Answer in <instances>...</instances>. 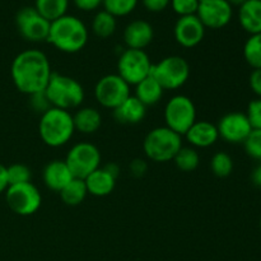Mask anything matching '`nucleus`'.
I'll use <instances>...</instances> for the list:
<instances>
[{
  "label": "nucleus",
  "mask_w": 261,
  "mask_h": 261,
  "mask_svg": "<svg viewBox=\"0 0 261 261\" xmlns=\"http://www.w3.org/2000/svg\"><path fill=\"white\" fill-rule=\"evenodd\" d=\"M260 231H261V217H260Z\"/></svg>",
  "instance_id": "obj_44"
},
{
  "label": "nucleus",
  "mask_w": 261,
  "mask_h": 261,
  "mask_svg": "<svg viewBox=\"0 0 261 261\" xmlns=\"http://www.w3.org/2000/svg\"><path fill=\"white\" fill-rule=\"evenodd\" d=\"M59 194H60L61 200H63L66 205L76 206L81 203H83L87 194H88V190H87L84 180L74 177Z\"/></svg>",
  "instance_id": "obj_24"
},
{
  "label": "nucleus",
  "mask_w": 261,
  "mask_h": 261,
  "mask_svg": "<svg viewBox=\"0 0 261 261\" xmlns=\"http://www.w3.org/2000/svg\"><path fill=\"white\" fill-rule=\"evenodd\" d=\"M249 84L256 97L261 98V69H254L250 74Z\"/></svg>",
  "instance_id": "obj_37"
},
{
  "label": "nucleus",
  "mask_w": 261,
  "mask_h": 261,
  "mask_svg": "<svg viewBox=\"0 0 261 261\" xmlns=\"http://www.w3.org/2000/svg\"><path fill=\"white\" fill-rule=\"evenodd\" d=\"M76 8L84 12H89V10H94L102 4L103 0H73Z\"/></svg>",
  "instance_id": "obj_39"
},
{
  "label": "nucleus",
  "mask_w": 261,
  "mask_h": 261,
  "mask_svg": "<svg viewBox=\"0 0 261 261\" xmlns=\"http://www.w3.org/2000/svg\"><path fill=\"white\" fill-rule=\"evenodd\" d=\"M115 120L120 124L135 125L144 120L147 114V107L139 101L135 96H130L125 99L119 107L112 111Z\"/></svg>",
  "instance_id": "obj_19"
},
{
  "label": "nucleus",
  "mask_w": 261,
  "mask_h": 261,
  "mask_svg": "<svg viewBox=\"0 0 261 261\" xmlns=\"http://www.w3.org/2000/svg\"><path fill=\"white\" fill-rule=\"evenodd\" d=\"M165 121L166 126L184 137L196 121V107L193 99L184 94L171 97L165 106Z\"/></svg>",
  "instance_id": "obj_7"
},
{
  "label": "nucleus",
  "mask_w": 261,
  "mask_h": 261,
  "mask_svg": "<svg viewBox=\"0 0 261 261\" xmlns=\"http://www.w3.org/2000/svg\"><path fill=\"white\" fill-rule=\"evenodd\" d=\"M239 22L250 35L261 33V0H246L239 7Z\"/></svg>",
  "instance_id": "obj_21"
},
{
  "label": "nucleus",
  "mask_w": 261,
  "mask_h": 261,
  "mask_svg": "<svg viewBox=\"0 0 261 261\" xmlns=\"http://www.w3.org/2000/svg\"><path fill=\"white\" fill-rule=\"evenodd\" d=\"M154 30L152 24L144 19H135L130 22L124 30V42L127 48L144 50L152 43Z\"/></svg>",
  "instance_id": "obj_16"
},
{
  "label": "nucleus",
  "mask_w": 261,
  "mask_h": 261,
  "mask_svg": "<svg viewBox=\"0 0 261 261\" xmlns=\"http://www.w3.org/2000/svg\"><path fill=\"white\" fill-rule=\"evenodd\" d=\"M205 30L206 28L204 27L198 15L191 14L178 18L173 28V33L178 45L191 48L198 46L204 40Z\"/></svg>",
  "instance_id": "obj_15"
},
{
  "label": "nucleus",
  "mask_w": 261,
  "mask_h": 261,
  "mask_svg": "<svg viewBox=\"0 0 261 261\" xmlns=\"http://www.w3.org/2000/svg\"><path fill=\"white\" fill-rule=\"evenodd\" d=\"M75 133L73 115L65 110L51 107L41 115L38 134L41 140L51 148H59L70 142Z\"/></svg>",
  "instance_id": "obj_3"
},
{
  "label": "nucleus",
  "mask_w": 261,
  "mask_h": 261,
  "mask_svg": "<svg viewBox=\"0 0 261 261\" xmlns=\"http://www.w3.org/2000/svg\"><path fill=\"white\" fill-rule=\"evenodd\" d=\"M48 102L56 109H78L84 101V89L78 81L69 75L53 73L45 89Z\"/></svg>",
  "instance_id": "obj_4"
},
{
  "label": "nucleus",
  "mask_w": 261,
  "mask_h": 261,
  "mask_svg": "<svg viewBox=\"0 0 261 261\" xmlns=\"http://www.w3.org/2000/svg\"><path fill=\"white\" fill-rule=\"evenodd\" d=\"M227 2H228L232 7H241L246 0H227Z\"/></svg>",
  "instance_id": "obj_43"
},
{
  "label": "nucleus",
  "mask_w": 261,
  "mask_h": 261,
  "mask_svg": "<svg viewBox=\"0 0 261 261\" xmlns=\"http://www.w3.org/2000/svg\"><path fill=\"white\" fill-rule=\"evenodd\" d=\"M8 188H9V181H8L7 167L0 163V194L5 193Z\"/></svg>",
  "instance_id": "obj_40"
},
{
  "label": "nucleus",
  "mask_w": 261,
  "mask_h": 261,
  "mask_svg": "<svg viewBox=\"0 0 261 261\" xmlns=\"http://www.w3.org/2000/svg\"><path fill=\"white\" fill-rule=\"evenodd\" d=\"M15 24L19 35L30 42L47 41L50 32V20L37 12L35 7H24L18 10Z\"/></svg>",
  "instance_id": "obj_12"
},
{
  "label": "nucleus",
  "mask_w": 261,
  "mask_h": 261,
  "mask_svg": "<svg viewBox=\"0 0 261 261\" xmlns=\"http://www.w3.org/2000/svg\"><path fill=\"white\" fill-rule=\"evenodd\" d=\"M246 116L252 129H261V98L256 97L247 106Z\"/></svg>",
  "instance_id": "obj_34"
},
{
  "label": "nucleus",
  "mask_w": 261,
  "mask_h": 261,
  "mask_svg": "<svg viewBox=\"0 0 261 261\" xmlns=\"http://www.w3.org/2000/svg\"><path fill=\"white\" fill-rule=\"evenodd\" d=\"M8 181L10 185H18V184L31 182L32 180V172L28 166L22 163H14V165L7 167Z\"/></svg>",
  "instance_id": "obj_31"
},
{
  "label": "nucleus",
  "mask_w": 261,
  "mask_h": 261,
  "mask_svg": "<svg viewBox=\"0 0 261 261\" xmlns=\"http://www.w3.org/2000/svg\"><path fill=\"white\" fill-rule=\"evenodd\" d=\"M65 162L74 177L84 180L99 168L101 152L96 145L89 142L76 143L69 149Z\"/></svg>",
  "instance_id": "obj_9"
},
{
  "label": "nucleus",
  "mask_w": 261,
  "mask_h": 261,
  "mask_svg": "<svg viewBox=\"0 0 261 261\" xmlns=\"http://www.w3.org/2000/svg\"><path fill=\"white\" fill-rule=\"evenodd\" d=\"M150 75L165 91H175L188 82L190 76V65L181 56H167L160 63L153 64Z\"/></svg>",
  "instance_id": "obj_6"
},
{
  "label": "nucleus",
  "mask_w": 261,
  "mask_h": 261,
  "mask_svg": "<svg viewBox=\"0 0 261 261\" xmlns=\"http://www.w3.org/2000/svg\"><path fill=\"white\" fill-rule=\"evenodd\" d=\"M130 96V86L119 74H107L102 76L94 87V97L97 102L102 107L112 111Z\"/></svg>",
  "instance_id": "obj_11"
},
{
  "label": "nucleus",
  "mask_w": 261,
  "mask_h": 261,
  "mask_svg": "<svg viewBox=\"0 0 261 261\" xmlns=\"http://www.w3.org/2000/svg\"><path fill=\"white\" fill-rule=\"evenodd\" d=\"M47 42L63 53H78L88 42V28L78 17L65 14L51 22Z\"/></svg>",
  "instance_id": "obj_2"
},
{
  "label": "nucleus",
  "mask_w": 261,
  "mask_h": 261,
  "mask_svg": "<svg viewBox=\"0 0 261 261\" xmlns=\"http://www.w3.org/2000/svg\"><path fill=\"white\" fill-rule=\"evenodd\" d=\"M171 7L180 17L196 14L199 0H171Z\"/></svg>",
  "instance_id": "obj_33"
},
{
  "label": "nucleus",
  "mask_w": 261,
  "mask_h": 261,
  "mask_svg": "<svg viewBox=\"0 0 261 261\" xmlns=\"http://www.w3.org/2000/svg\"><path fill=\"white\" fill-rule=\"evenodd\" d=\"M103 168L107 171V172L111 173V175L114 176L115 178L119 177V175H120V167L116 165V163H107L106 166H103Z\"/></svg>",
  "instance_id": "obj_42"
},
{
  "label": "nucleus",
  "mask_w": 261,
  "mask_h": 261,
  "mask_svg": "<svg viewBox=\"0 0 261 261\" xmlns=\"http://www.w3.org/2000/svg\"><path fill=\"white\" fill-rule=\"evenodd\" d=\"M211 168L217 177H228L233 171V160L228 153L217 152L211 160Z\"/></svg>",
  "instance_id": "obj_29"
},
{
  "label": "nucleus",
  "mask_w": 261,
  "mask_h": 261,
  "mask_svg": "<svg viewBox=\"0 0 261 261\" xmlns=\"http://www.w3.org/2000/svg\"><path fill=\"white\" fill-rule=\"evenodd\" d=\"M182 147V137L167 126L150 130L143 142V149L148 160L161 163L173 161Z\"/></svg>",
  "instance_id": "obj_5"
},
{
  "label": "nucleus",
  "mask_w": 261,
  "mask_h": 261,
  "mask_svg": "<svg viewBox=\"0 0 261 261\" xmlns=\"http://www.w3.org/2000/svg\"><path fill=\"white\" fill-rule=\"evenodd\" d=\"M116 180L117 178H115L111 173L107 172L103 167H99L94 172H92L88 177L84 178V182H86L88 194L98 196V198H103V196L110 195L114 191Z\"/></svg>",
  "instance_id": "obj_20"
},
{
  "label": "nucleus",
  "mask_w": 261,
  "mask_h": 261,
  "mask_svg": "<svg viewBox=\"0 0 261 261\" xmlns=\"http://www.w3.org/2000/svg\"><path fill=\"white\" fill-rule=\"evenodd\" d=\"M116 17L106 10H99L92 20V31L99 38L111 37L116 31Z\"/></svg>",
  "instance_id": "obj_26"
},
{
  "label": "nucleus",
  "mask_w": 261,
  "mask_h": 261,
  "mask_svg": "<svg viewBox=\"0 0 261 261\" xmlns=\"http://www.w3.org/2000/svg\"><path fill=\"white\" fill-rule=\"evenodd\" d=\"M244 58L252 69H261V33L250 35L244 45Z\"/></svg>",
  "instance_id": "obj_28"
},
{
  "label": "nucleus",
  "mask_w": 261,
  "mask_h": 261,
  "mask_svg": "<svg viewBox=\"0 0 261 261\" xmlns=\"http://www.w3.org/2000/svg\"><path fill=\"white\" fill-rule=\"evenodd\" d=\"M139 0H103L105 10L114 17H125L137 8Z\"/></svg>",
  "instance_id": "obj_30"
},
{
  "label": "nucleus",
  "mask_w": 261,
  "mask_h": 261,
  "mask_svg": "<svg viewBox=\"0 0 261 261\" xmlns=\"http://www.w3.org/2000/svg\"><path fill=\"white\" fill-rule=\"evenodd\" d=\"M143 5L149 12H162L170 5L171 0H142Z\"/></svg>",
  "instance_id": "obj_38"
},
{
  "label": "nucleus",
  "mask_w": 261,
  "mask_h": 261,
  "mask_svg": "<svg viewBox=\"0 0 261 261\" xmlns=\"http://www.w3.org/2000/svg\"><path fill=\"white\" fill-rule=\"evenodd\" d=\"M73 178L74 176L70 168L63 160L51 161L42 171V180L45 186L56 193H60Z\"/></svg>",
  "instance_id": "obj_17"
},
{
  "label": "nucleus",
  "mask_w": 261,
  "mask_h": 261,
  "mask_svg": "<svg viewBox=\"0 0 261 261\" xmlns=\"http://www.w3.org/2000/svg\"><path fill=\"white\" fill-rule=\"evenodd\" d=\"M10 74L15 88L22 93L32 96L45 91L53 71L47 56L37 48H30L15 56Z\"/></svg>",
  "instance_id": "obj_1"
},
{
  "label": "nucleus",
  "mask_w": 261,
  "mask_h": 261,
  "mask_svg": "<svg viewBox=\"0 0 261 261\" xmlns=\"http://www.w3.org/2000/svg\"><path fill=\"white\" fill-rule=\"evenodd\" d=\"M219 138L231 144H240L246 140L252 132L251 124L244 112H228L219 119L218 125Z\"/></svg>",
  "instance_id": "obj_14"
},
{
  "label": "nucleus",
  "mask_w": 261,
  "mask_h": 261,
  "mask_svg": "<svg viewBox=\"0 0 261 261\" xmlns=\"http://www.w3.org/2000/svg\"><path fill=\"white\" fill-rule=\"evenodd\" d=\"M251 180H252V182H254L255 186L261 188V162H260V165H257L256 167H255V170L252 171Z\"/></svg>",
  "instance_id": "obj_41"
},
{
  "label": "nucleus",
  "mask_w": 261,
  "mask_h": 261,
  "mask_svg": "<svg viewBox=\"0 0 261 261\" xmlns=\"http://www.w3.org/2000/svg\"><path fill=\"white\" fill-rule=\"evenodd\" d=\"M196 15L205 28L219 30L231 22L233 7L227 0H199Z\"/></svg>",
  "instance_id": "obj_13"
},
{
  "label": "nucleus",
  "mask_w": 261,
  "mask_h": 261,
  "mask_svg": "<svg viewBox=\"0 0 261 261\" xmlns=\"http://www.w3.org/2000/svg\"><path fill=\"white\" fill-rule=\"evenodd\" d=\"M163 92H165V89L161 87V84L152 75H149L135 86L134 96L145 107H149L154 106L162 99Z\"/></svg>",
  "instance_id": "obj_23"
},
{
  "label": "nucleus",
  "mask_w": 261,
  "mask_h": 261,
  "mask_svg": "<svg viewBox=\"0 0 261 261\" xmlns=\"http://www.w3.org/2000/svg\"><path fill=\"white\" fill-rule=\"evenodd\" d=\"M152 66V61L144 50L126 48L119 56L117 74L130 87L137 86L138 83H140L147 76L150 75Z\"/></svg>",
  "instance_id": "obj_8"
},
{
  "label": "nucleus",
  "mask_w": 261,
  "mask_h": 261,
  "mask_svg": "<svg viewBox=\"0 0 261 261\" xmlns=\"http://www.w3.org/2000/svg\"><path fill=\"white\" fill-rule=\"evenodd\" d=\"M5 200L10 211L18 216H32L40 209L42 196L32 182L10 185L5 191Z\"/></svg>",
  "instance_id": "obj_10"
},
{
  "label": "nucleus",
  "mask_w": 261,
  "mask_h": 261,
  "mask_svg": "<svg viewBox=\"0 0 261 261\" xmlns=\"http://www.w3.org/2000/svg\"><path fill=\"white\" fill-rule=\"evenodd\" d=\"M129 170L134 177H143L148 170V163L145 162L144 160L135 158V160L132 161V163H130Z\"/></svg>",
  "instance_id": "obj_36"
},
{
  "label": "nucleus",
  "mask_w": 261,
  "mask_h": 261,
  "mask_svg": "<svg viewBox=\"0 0 261 261\" xmlns=\"http://www.w3.org/2000/svg\"><path fill=\"white\" fill-rule=\"evenodd\" d=\"M184 137L193 148H209L216 144L217 140L219 139L217 125L205 120L201 121L196 120Z\"/></svg>",
  "instance_id": "obj_18"
},
{
  "label": "nucleus",
  "mask_w": 261,
  "mask_h": 261,
  "mask_svg": "<svg viewBox=\"0 0 261 261\" xmlns=\"http://www.w3.org/2000/svg\"><path fill=\"white\" fill-rule=\"evenodd\" d=\"M35 8L41 15L53 22L66 14L69 0H36Z\"/></svg>",
  "instance_id": "obj_25"
},
{
  "label": "nucleus",
  "mask_w": 261,
  "mask_h": 261,
  "mask_svg": "<svg viewBox=\"0 0 261 261\" xmlns=\"http://www.w3.org/2000/svg\"><path fill=\"white\" fill-rule=\"evenodd\" d=\"M176 167L184 172H191L198 168L200 163V155L193 147H182L173 158Z\"/></svg>",
  "instance_id": "obj_27"
},
{
  "label": "nucleus",
  "mask_w": 261,
  "mask_h": 261,
  "mask_svg": "<svg viewBox=\"0 0 261 261\" xmlns=\"http://www.w3.org/2000/svg\"><path fill=\"white\" fill-rule=\"evenodd\" d=\"M30 98H31L30 105H31V107H32L33 111L40 112L41 115L45 114L48 109H51V107H53L51 106L50 102H48V98H47V96H46L45 91L32 94V96H30Z\"/></svg>",
  "instance_id": "obj_35"
},
{
  "label": "nucleus",
  "mask_w": 261,
  "mask_h": 261,
  "mask_svg": "<svg viewBox=\"0 0 261 261\" xmlns=\"http://www.w3.org/2000/svg\"><path fill=\"white\" fill-rule=\"evenodd\" d=\"M75 132L82 134H94L102 125V116L94 107H82L73 115Z\"/></svg>",
  "instance_id": "obj_22"
},
{
  "label": "nucleus",
  "mask_w": 261,
  "mask_h": 261,
  "mask_svg": "<svg viewBox=\"0 0 261 261\" xmlns=\"http://www.w3.org/2000/svg\"><path fill=\"white\" fill-rule=\"evenodd\" d=\"M242 144L249 157L261 162V129H252Z\"/></svg>",
  "instance_id": "obj_32"
}]
</instances>
